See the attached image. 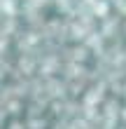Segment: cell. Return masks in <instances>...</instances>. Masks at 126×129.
Returning a JSON list of instances; mask_svg holds the SVG:
<instances>
[]
</instances>
